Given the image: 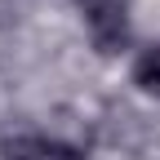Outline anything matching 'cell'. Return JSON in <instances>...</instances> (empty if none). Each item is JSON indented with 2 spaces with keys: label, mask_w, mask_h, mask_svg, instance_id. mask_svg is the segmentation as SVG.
<instances>
[{
  "label": "cell",
  "mask_w": 160,
  "mask_h": 160,
  "mask_svg": "<svg viewBox=\"0 0 160 160\" xmlns=\"http://www.w3.org/2000/svg\"><path fill=\"white\" fill-rule=\"evenodd\" d=\"M89 22V40L98 53H120L129 45V5L125 0H76Z\"/></svg>",
  "instance_id": "cell-1"
},
{
  "label": "cell",
  "mask_w": 160,
  "mask_h": 160,
  "mask_svg": "<svg viewBox=\"0 0 160 160\" xmlns=\"http://www.w3.org/2000/svg\"><path fill=\"white\" fill-rule=\"evenodd\" d=\"M133 85L142 93H156L160 98V45H147L133 62Z\"/></svg>",
  "instance_id": "cell-2"
},
{
  "label": "cell",
  "mask_w": 160,
  "mask_h": 160,
  "mask_svg": "<svg viewBox=\"0 0 160 160\" xmlns=\"http://www.w3.org/2000/svg\"><path fill=\"white\" fill-rule=\"evenodd\" d=\"M0 156L5 160H49L45 156V138H5Z\"/></svg>",
  "instance_id": "cell-3"
}]
</instances>
